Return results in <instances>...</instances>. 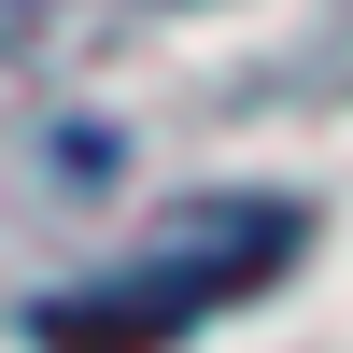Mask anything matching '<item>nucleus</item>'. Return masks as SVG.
<instances>
[{"instance_id": "obj_1", "label": "nucleus", "mask_w": 353, "mask_h": 353, "mask_svg": "<svg viewBox=\"0 0 353 353\" xmlns=\"http://www.w3.org/2000/svg\"><path fill=\"white\" fill-rule=\"evenodd\" d=\"M283 254H297V212H198L184 241L141 254L113 297H57L43 339H57V353H156V339H184L198 311L254 297V269H283Z\"/></svg>"}]
</instances>
